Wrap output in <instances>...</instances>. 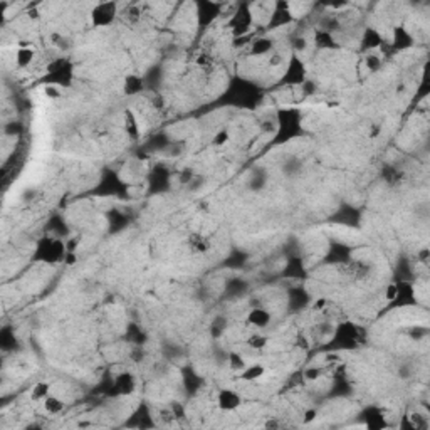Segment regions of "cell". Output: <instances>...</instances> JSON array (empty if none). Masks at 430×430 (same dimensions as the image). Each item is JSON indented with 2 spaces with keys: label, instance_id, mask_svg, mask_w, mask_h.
<instances>
[{
  "label": "cell",
  "instance_id": "1",
  "mask_svg": "<svg viewBox=\"0 0 430 430\" xmlns=\"http://www.w3.org/2000/svg\"><path fill=\"white\" fill-rule=\"evenodd\" d=\"M66 254H68V252H66L64 242L54 237L42 239V241L37 244V251H35L37 259L42 260V262H49V264H56V262L64 260Z\"/></svg>",
  "mask_w": 430,
  "mask_h": 430
},
{
  "label": "cell",
  "instance_id": "2",
  "mask_svg": "<svg viewBox=\"0 0 430 430\" xmlns=\"http://www.w3.org/2000/svg\"><path fill=\"white\" fill-rule=\"evenodd\" d=\"M118 15V3L116 2H99L91 8L89 20L92 27H108L111 25Z\"/></svg>",
  "mask_w": 430,
  "mask_h": 430
},
{
  "label": "cell",
  "instance_id": "3",
  "mask_svg": "<svg viewBox=\"0 0 430 430\" xmlns=\"http://www.w3.org/2000/svg\"><path fill=\"white\" fill-rule=\"evenodd\" d=\"M244 403V398L237 390L222 388L217 393V407L222 412H234Z\"/></svg>",
  "mask_w": 430,
  "mask_h": 430
},
{
  "label": "cell",
  "instance_id": "4",
  "mask_svg": "<svg viewBox=\"0 0 430 430\" xmlns=\"http://www.w3.org/2000/svg\"><path fill=\"white\" fill-rule=\"evenodd\" d=\"M272 321V314L267 311L265 308H252L249 314H247V323L251 326H254L256 330H265Z\"/></svg>",
  "mask_w": 430,
  "mask_h": 430
},
{
  "label": "cell",
  "instance_id": "5",
  "mask_svg": "<svg viewBox=\"0 0 430 430\" xmlns=\"http://www.w3.org/2000/svg\"><path fill=\"white\" fill-rule=\"evenodd\" d=\"M35 59V49L32 46V42H19V47H17L15 52V64L19 68H29L30 64L34 63Z\"/></svg>",
  "mask_w": 430,
  "mask_h": 430
},
{
  "label": "cell",
  "instance_id": "6",
  "mask_svg": "<svg viewBox=\"0 0 430 430\" xmlns=\"http://www.w3.org/2000/svg\"><path fill=\"white\" fill-rule=\"evenodd\" d=\"M265 375V366L260 365V363H252V365H247L244 370L239 373L242 382H257Z\"/></svg>",
  "mask_w": 430,
  "mask_h": 430
},
{
  "label": "cell",
  "instance_id": "7",
  "mask_svg": "<svg viewBox=\"0 0 430 430\" xmlns=\"http://www.w3.org/2000/svg\"><path fill=\"white\" fill-rule=\"evenodd\" d=\"M274 52V42L269 37H259L251 42V54L252 56H269Z\"/></svg>",
  "mask_w": 430,
  "mask_h": 430
},
{
  "label": "cell",
  "instance_id": "8",
  "mask_svg": "<svg viewBox=\"0 0 430 430\" xmlns=\"http://www.w3.org/2000/svg\"><path fill=\"white\" fill-rule=\"evenodd\" d=\"M361 44L365 49H378L383 44V37L376 29L368 27V29H365V32H363Z\"/></svg>",
  "mask_w": 430,
  "mask_h": 430
},
{
  "label": "cell",
  "instance_id": "9",
  "mask_svg": "<svg viewBox=\"0 0 430 430\" xmlns=\"http://www.w3.org/2000/svg\"><path fill=\"white\" fill-rule=\"evenodd\" d=\"M188 246L195 254H205L210 249V241L205 236H202V234H192L188 237Z\"/></svg>",
  "mask_w": 430,
  "mask_h": 430
},
{
  "label": "cell",
  "instance_id": "10",
  "mask_svg": "<svg viewBox=\"0 0 430 430\" xmlns=\"http://www.w3.org/2000/svg\"><path fill=\"white\" fill-rule=\"evenodd\" d=\"M125 130L128 133V136L133 140L140 138V125H138V119H136L135 113H131L130 109H126L125 111Z\"/></svg>",
  "mask_w": 430,
  "mask_h": 430
},
{
  "label": "cell",
  "instance_id": "11",
  "mask_svg": "<svg viewBox=\"0 0 430 430\" xmlns=\"http://www.w3.org/2000/svg\"><path fill=\"white\" fill-rule=\"evenodd\" d=\"M42 405H44V410H46L49 415H57L64 410L66 403L63 398H59L56 395H49L46 400L42 402Z\"/></svg>",
  "mask_w": 430,
  "mask_h": 430
},
{
  "label": "cell",
  "instance_id": "12",
  "mask_svg": "<svg viewBox=\"0 0 430 430\" xmlns=\"http://www.w3.org/2000/svg\"><path fill=\"white\" fill-rule=\"evenodd\" d=\"M51 395V385L47 382H37L30 388V400L32 402H44Z\"/></svg>",
  "mask_w": 430,
  "mask_h": 430
},
{
  "label": "cell",
  "instance_id": "13",
  "mask_svg": "<svg viewBox=\"0 0 430 430\" xmlns=\"http://www.w3.org/2000/svg\"><path fill=\"white\" fill-rule=\"evenodd\" d=\"M227 363H229V368L234 371V373H241L244 368L247 366L246 356L239 351H230L229 356H227Z\"/></svg>",
  "mask_w": 430,
  "mask_h": 430
},
{
  "label": "cell",
  "instance_id": "14",
  "mask_svg": "<svg viewBox=\"0 0 430 430\" xmlns=\"http://www.w3.org/2000/svg\"><path fill=\"white\" fill-rule=\"evenodd\" d=\"M412 35L407 32V29L403 27H395L393 29V44H395L397 47H409L412 46Z\"/></svg>",
  "mask_w": 430,
  "mask_h": 430
},
{
  "label": "cell",
  "instance_id": "15",
  "mask_svg": "<svg viewBox=\"0 0 430 430\" xmlns=\"http://www.w3.org/2000/svg\"><path fill=\"white\" fill-rule=\"evenodd\" d=\"M123 89H125L126 94H136V92H140L141 89H143V81H141V78L131 74V76H128L125 79Z\"/></svg>",
  "mask_w": 430,
  "mask_h": 430
},
{
  "label": "cell",
  "instance_id": "16",
  "mask_svg": "<svg viewBox=\"0 0 430 430\" xmlns=\"http://www.w3.org/2000/svg\"><path fill=\"white\" fill-rule=\"evenodd\" d=\"M118 385H119L121 393H131L133 390H135V378H133L130 373H123V375H119Z\"/></svg>",
  "mask_w": 430,
  "mask_h": 430
},
{
  "label": "cell",
  "instance_id": "17",
  "mask_svg": "<svg viewBox=\"0 0 430 430\" xmlns=\"http://www.w3.org/2000/svg\"><path fill=\"white\" fill-rule=\"evenodd\" d=\"M269 344V338L262 335H252L247 340V346L251 349H264Z\"/></svg>",
  "mask_w": 430,
  "mask_h": 430
},
{
  "label": "cell",
  "instance_id": "18",
  "mask_svg": "<svg viewBox=\"0 0 430 430\" xmlns=\"http://www.w3.org/2000/svg\"><path fill=\"white\" fill-rule=\"evenodd\" d=\"M365 66H366L368 71L375 73V71H378L380 68H382V57H380L378 54H375V52H370V54H366V57H365Z\"/></svg>",
  "mask_w": 430,
  "mask_h": 430
},
{
  "label": "cell",
  "instance_id": "19",
  "mask_svg": "<svg viewBox=\"0 0 430 430\" xmlns=\"http://www.w3.org/2000/svg\"><path fill=\"white\" fill-rule=\"evenodd\" d=\"M44 94L49 99H59V97H63V89H61L59 84H46L44 86Z\"/></svg>",
  "mask_w": 430,
  "mask_h": 430
},
{
  "label": "cell",
  "instance_id": "20",
  "mask_svg": "<svg viewBox=\"0 0 430 430\" xmlns=\"http://www.w3.org/2000/svg\"><path fill=\"white\" fill-rule=\"evenodd\" d=\"M230 141V133L229 130H225V128H222V130H219L214 135V140H212V143H214L215 146H225Z\"/></svg>",
  "mask_w": 430,
  "mask_h": 430
},
{
  "label": "cell",
  "instance_id": "21",
  "mask_svg": "<svg viewBox=\"0 0 430 430\" xmlns=\"http://www.w3.org/2000/svg\"><path fill=\"white\" fill-rule=\"evenodd\" d=\"M383 296H385V301H390V303H392V301H395L398 296H400V287H398L395 282H390V284L385 287Z\"/></svg>",
  "mask_w": 430,
  "mask_h": 430
},
{
  "label": "cell",
  "instance_id": "22",
  "mask_svg": "<svg viewBox=\"0 0 430 430\" xmlns=\"http://www.w3.org/2000/svg\"><path fill=\"white\" fill-rule=\"evenodd\" d=\"M321 375H323V371H321V368H319V366H308L304 370V373H303L304 380H308V382H316V380Z\"/></svg>",
  "mask_w": 430,
  "mask_h": 430
},
{
  "label": "cell",
  "instance_id": "23",
  "mask_svg": "<svg viewBox=\"0 0 430 430\" xmlns=\"http://www.w3.org/2000/svg\"><path fill=\"white\" fill-rule=\"evenodd\" d=\"M282 64H284V57L279 52L274 51L267 56V66H271V68H281Z\"/></svg>",
  "mask_w": 430,
  "mask_h": 430
},
{
  "label": "cell",
  "instance_id": "24",
  "mask_svg": "<svg viewBox=\"0 0 430 430\" xmlns=\"http://www.w3.org/2000/svg\"><path fill=\"white\" fill-rule=\"evenodd\" d=\"M316 417H318V412L314 409H309V410H306L303 414V422L304 424H311V422L316 420Z\"/></svg>",
  "mask_w": 430,
  "mask_h": 430
},
{
  "label": "cell",
  "instance_id": "25",
  "mask_svg": "<svg viewBox=\"0 0 430 430\" xmlns=\"http://www.w3.org/2000/svg\"><path fill=\"white\" fill-rule=\"evenodd\" d=\"M197 64L202 68H212V57L208 54H200L197 57Z\"/></svg>",
  "mask_w": 430,
  "mask_h": 430
},
{
  "label": "cell",
  "instance_id": "26",
  "mask_svg": "<svg viewBox=\"0 0 430 430\" xmlns=\"http://www.w3.org/2000/svg\"><path fill=\"white\" fill-rule=\"evenodd\" d=\"M265 429H276V427H284V424L281 422V420H267V422L264 424Z\"/></svg>",
  "mask_w": 430,
  "mask_h": 430
},
{
  "label": "cell",
  "instance_id": "27",
  "mask_svg": "<svg viewBox=\"0 0 430 430\" xmlns=\"http://www.w3.org/2000/svg\"><path fill=\"white\" fill-rule=\"evenodd\" d=\"M76 254H73V252H68V254H66V259H64V262L68 264V265H73V264H76Z\"/></svg>",
  "mask_w": 430,
  "mask_h": 430
},
{
  "label": "cell",
  "instance_id": "28",
  "mask_svg": "<svg viewBox=\"0 0 430 430\" xmlns=\"http://www.w3.org/2000/svg\"><path fill=\"white\" fill-rule=\"evenodd\" d=\"M140 8L138 7H133L131 10H130V17H131V20H138V17H140Z\"/></svg>",
  "mask_w": 430,
  "mask_h": 430
},
{
  "label": "cell",
  "instance_id": "29",
  "mask_svg": "<svg viewBox=\"0 0 430 430\" xmlns=\"http://www.w3.org/2000/svg\"><path fill=\"white\" fill-rule=\"evenodd\" d=\"M427 259H429V251H427V249H424L422 252H420V256H419V260H422V262H425V264H427Z\"/></svg>",
  "mask_w": 430,
  "mask_h": 430
}]
</instances>
